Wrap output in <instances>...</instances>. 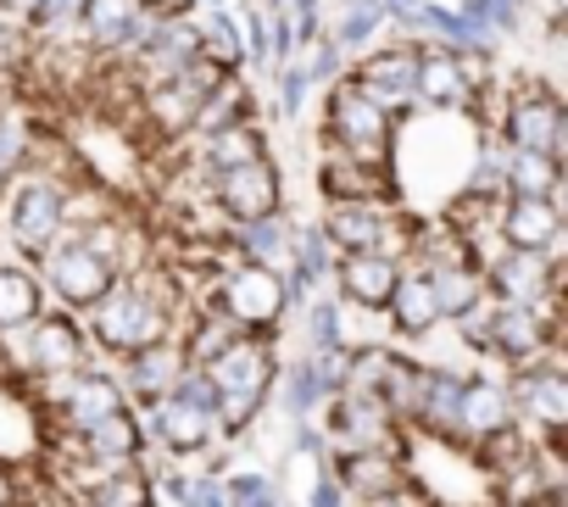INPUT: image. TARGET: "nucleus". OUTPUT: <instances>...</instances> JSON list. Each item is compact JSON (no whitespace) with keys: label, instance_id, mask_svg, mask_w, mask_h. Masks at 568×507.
I'll return each instance as SVG.
<instances>
[{"label":"nucleus","instance_id":"nucleus-1","mask_svg":"<svg viewBox=\"0 0 568 507\" xmlns=\"http://www.w3.org/2000/svg\"><path fill=\"white\" fill-rule=\"evenodd\" d=\"M84 341L90 352H106V357H129L140 346H156V341H173L184 329V291L173 280V268L162 263H145L134 274H118L84 313Z\"/></svg>","mask_w":568,"mask_h":507},{"label":"nucleus","instance_id":"nucleus-2","mask_svg":"<svg viewBox=\"0 0 568 507\" xmlns=\"http://www.w3.org/2000/svg\"><path fill=\"white\" fill-rule=\"evenodd\" d=\"M0 234L23 263L68 234V179L51 162H29L0 184Z\"/></svg>","mask_w":568,"mask_h":507},{"label":"nucleus","instance_id":"nucleus-3","mask_svg":"<svg viewBox=\"0 0 568 507\" xmlns=\"http://www.w3.org/2000/svg\"><path fill=\"white\" fill-rule=\"evenodd\" d=\"M318 140L335 145V151L352 156V162H368V168H385V173H390L396 118H385L352 79H341L335 90H324V129H318Z\"/></svg>","mask_w":568,"mask_h":507},{"label":"nucleus","instance_id":"nucleus-4","mask_svg":"<svg viewBox=\"0 0 568 507\" xmlns=\"http://www.w3.org/2000/svg\"><path fill=\"white\" fill-rule=\"evenodd\" d=\"M496 134L507 140V151H535V156L562 162L568 156L562 95L546 79H513L507 84V101H501V118H496Z\"/></svg>","mask_w":568,"mask_h":507},{"label":"nucleus","instance_id":"nucleus-5","mask_svg":"<svg viewBox=\"0 0 568 507\" xmlns=\"http://www.w3.org/2000/svg\"><path fill=\"white\" fill-rule=\"evenodd\" d=\"M212 307H217L234 329H245V335H278L284 313H291L278 274H262V268H251V263H229V268L217 274Z\"/></svg>","mask_w":568,"mask_h":507},{"label":"nucleus","instance_id":"nucleus-6","mask_svg":"<svg viewBox=\"0 0 568 507\" xmlns=\"http://www.w3.org/2000/svg\"><path fill=\"white\" fill-rule=\"evenodd\" d=\"M557 274H562V263H551L546 251H513V245H496L490 257L479 263V280H485V302L490 307H540V302H557Z\"/></svg>","mask_w":568,"mask_h":507},{"label":"nucleus","instance_id":"nucleus-7","mask_svg":"<svg viewBox=\"0 0 568 507\" xmlns=\"http://www.w3.org/2000/svg\"><path fill=\"white\" fill-rule=\"evenodd\" d=\"M34 274H40V285H45V302H57V313H84L106 285H112V268L106 263H95L90 251L79 245V234L68 229L51 251H40V257L29 263Z\"/></svg>","mask_w":568,"mask_h":507},{"label":"nucleus","instance_id":"nucleus-8","mask_svg":"<svg viewBox=\"0 0 568 507\" xmlns=\"http://www.w3.org/2000/svg\"><path fill=\"white\" fill-rule=\"evenodd\" d=\"M385 118H407L418 112V95H413V79H418V45L413 40H379L374 51H363L346 73Z\"/></svg>","mask_w":568,"mask_h":507},{"label":"nucleus","instance_id":"nucleus-9","mask_svg":"<svg viewBox=\"0 0 568 507\" xmlns=\"http://www.w3.org/2000/svg\"><path fill=\"white\" fill-rule=\"evenodd\" d=\"M201 374L212 379L217 396H229V402H262V407H267L273 379H278L273 335H240L229 352H217L212 363H201Z\"/></svg>","mask_w":568,"mask_h":507},{"label":"nucleus","instance_id":"nucleus-10","mask_svg":"<svg viewBox=\"0 0 568 507\" xmlns=\"http://www.w3.org/2000/svg\"><path fill=\"white\" fill-rule=\"evenodd\" d=\"M318 429L329 440V452H379V446H402V424L385 413L379 396H329L318 413Z\"/></svg>","mask_w":568,"mask_h":507},{"label":"nucleus","instance_id":"nucleus-11","mask_svg":"<svg viewBox=\"0 0 568 507\" xmlns=\"http://www.w3.org/2000/svg\"><path fill=\"white\" fill-rule=\"evenodd\" d=\"M546 346H557V302L490 307V357L501 368H529Z\"/></svg>","mask_w":568,"mask_h":507},{"label":"nucleus","instance_id":"nucleus-12","mask_svg":"<svg viewBox=\"0 0 568 507\" xmlns=\"http://www.w3.org/2000/svg\"><path fill=\"white\" fill-rule=\"evenodd\" d=\"M212 206L223 223H251V217H267L284 206V179H278V162L262 156V162H245L234 173H217L212 179Z\"/></svg>","mask_w":568,"mask_h":507},{"label":"nucleus","instance_id":"nucleus-13","mask_svg":"<svg viewBox=\"0 0 568 507\" xmlns=\"http://www.w3.org/2000/svg\"><path fill=\"white\" fill-rule=\"evenodd\" d=\"M496 240L513 251H546L551 263H562V201L501 195L496 201Z\"/></svg>","mask_w":568,"mask_h":507},{"label":"nucleus","instance_id":"nucleus-14","mask_svg":"<svg viewBox=\"0 0 568 507\" xmlns=\"http://www.w3.org/2000/svg\"><path fill=\"white\" fill-rule=\"evenodd\" d=\"M507 396H513V418L540 435V429H562L568 424V374L557 368H507Z\"/></svg>","mask_w":568,"mask_h":507},{"label":"nucleus","instance_id":"nucleus-15","mask_svg":"<svg viewBox=\"0 0 568 507\" xmlns=\"http://www.w3.org/2000/svg\"><path fill=\"white\" fill-rule=\"evenodd\" d=\"M140 429H145V440H151V446H162L168 457H195V452H206V446L217 440L212 413H201V407L179 402L173 391H168V396H156V402H145Z\"/></svg>","mask_w":568,"mask_h":507},{"label":"nucleus","instance_id":"nucleus-16","mask_svg":"<svg viewBox=\"0 0 568 507\" xmlns=\"http://www.w3.org/2000/svg\"><path fill=\"white\" fill-rule=\"evenodd\" d=\"M329 474H335L346 507H363V501L390 496L396 485H407L402 446H379V452H329Z\"/></svg>","mask_w":568,"mask_h":507},{"label":"nucleus","instance_id":"nucleus-17","mask_svg":"<svg viewBox=\"0 0 568 507\" xmlns=\"http://www.w3.org/2000/svg\"><path fill=\"white\" fill-rule=\"evenodd\" d=\"M291 240H296V217L291 212H267V217H251V223H229L223 245L234 251V263H251L262 274H284L291 268Z\"/></svg>","mask_w":568,"mask_h":507},{"label":"nucleus","instance_id":"nucleus-18","mask_svg":"<svg viewBox=\"0 0 568 507\" xmlns=\"http://www.w3.org/2000/svg\"><path fill=\"white\" fill-rule=\"evenodd\" d=\"M184 368H190V363H184V346H179V335H173V341H156V346H140V352L118 357L112 379H118V391H123L129 402L145 407V402L168 396V391L179 385Z\"/></svg>","mask_w":568,"mask_h":507},{"label":"nucleus","instance_id":"nucleus-19","mask_svg":"<svg viewBox=\"0 0 568 507\" xmlns=\"http://www.w3.org/2000/svg\"><path fill=\"white\" fill-rule=\"evenodd\" d=\"M396 274H402V263L374 257V251H352V257L335 263V280H329V285H335V302H341L346 313H385Z\"/></svg>","mask_w":568,"mask_h":507},{"label":"nucleus","instance_id":"nucleus-20","mask_svg":"<svg viewBox=\"0 0 568 507\" xmlns=\"http://www.w3.org/2000/svg\"><path fill=\"white\" fill-rule=\"evenodd\" d=\"M413 95H418V112H440V118H463L474 107V90L457 68L452 51L440 45H418V79H413Z\"/></svg>","mask_w":568,"mask_h":507},{"label":"nucleus","instance_id":"nucleus-21","mask_svg":"<svg viewBox=\"0 0 568 507\" xmlns=\"http://www.w3.org/2000/svg\"><path fill=\"white\" fill-rule=\"evenodd\" d=\"M318 145H324V140H318ZM318 195H324V206H341V201H396L385 168L352 162V156H341L335 145H324V156H318Z\"/></svg>","mask_w":568,"mask_h":507},{"label":"nucleus","instance_id":"nucleus-22","mask_svg":"<svg viewBox=\"0 0 568 507\" xmlns=\"http://www.w3.org/2000/svg\"><path fill=\"white\" fill-rule=\"evenodd\" d=\"M507 374H463V446H479L496 429H513Z\"/></svg>","mask_w":568,"mask_h":507},{"label":"nucleus","instance_id":"nucleus-23","mask_svg":"<svg viewBox=\"0 0 568 507\" xmlns=\"http://www.w3.org/2000/svg\"><path fill=\"white\" fill-rule=\"evenodd\" d=\"M234 123H256V84L245 79V73H229L201 107H195V123H190V151L201 145V140H212V134H223V129H234Z\"/></svg>","mask_w":568,"mask_h":507},{"label":"nucleus","instance_id":"nucleus-24","mask_svg":"<svg viewBox=\"0 0 568 507\" xmlns=\"http://www.w3.org/2000/svg\"><path fill=\"white\" fill-rule=\"evenodd\" d=\"M385 324H390V335H402V341H424V335L440 329V307H435L424 274H413V268L396 274L390 302H385Z\"/></svg>","mask_w":568,"mask_h":507},{"label":"nucleus","instance_id":"nucleus-25","mask_svg":"<svg viewBox=\"0 0 568 507\" xmlns=\"http://www.w3.org/2000/svg\"><path fill=\"white\" fill-rule=\"evenodd\" d=\"M68 446H73L79 457H90V463H134V457L145 452V429H140V413L123 407V413H112V418H101V424L68 435Z\"/></svg>","mask_w":568,"mask_h":507},{"label":"nucleus","instance_id":"nucleus-26","mask_svg":"<svg viewBox=\"0 0 568 507\" xmlns=\"http://www.w3.org/2000/svg\"><path fill=\"white\" fill-rule=\"evenodd\" d=\"M262 156H273V151H267V129H262V123H234V129H223V134L201 140V145H195V156H190V168H201V173H206V184H212L217 173H234V168L262 162Z\"/></svg>","mask_w":568,"mask_h":507},{"label":"nucleus","instance_id":"nucleus-27","mask_svg":"<svg viewBox=\"0 0 568 507\" xmlns=\"http://www.w3.org/2000/svg\"><path fill=\"white\" fill-rule=\"evenodd\" d=\"M134 101H140V118H145V129H151L156 140H168V145H179V140L190 134V123H195V107H201V95H195L184 79H173V84H156V90H140Z\"/></svg>","mask_w":568,"mask_h":507},{"label":"nucleus","instance_id":"nucleus-28","mask_svg":"<svg viewBox=\"0 0 568 507\" xmlns=\"http://www.w3.org/2000/svg\"><path fill=\"white\" fill-rule=\"evenodd\" d=\"M51 302H45V285L29 263H7L0 257V335L12 329H29L34 318H45Z\"/></svg>","mask_w":568,"mask_h":507},{"label":"nucleus","instance_id":"nucleus-29","mask_svg":"<svg viewBox=\"0 0 568 507\" xmlns=\"http://www.w3.org/2000/svg\"><path fill=\"white\" fill-rule=\"evenodd\" d=\"M267 402H278V413L291 418V424H313L318 413H324V385H318V374L307 368V352L296 357V363H278V379H273V396Z\"/></svg>","mask_w":568,"mask_h":507},{"label":"nucleus","instance_id":"nucleus-30","mask_svg":"<svg viewBox=\"0 0 568 507\" xmlns=\"http://www.w3.org/2000/svg\"><path fill=\"white\" fill-rule=\"evenodd\" d=\"M190 23H195V40H201V57L223 73H240L245 68V45H240V18L234 7H217V12H201L190 7Z\"/></svg>","mask_w":568,"mask_h":507},{"label":"nucleus","instance_id":"nucleus-31","mask_svg":"<svg viewBox=\"0 0 568 507\" xmlns=\"http://www.w3.org/2000/svg\"><path fill=\"white\" fill-rule=\"evenodd\" d=\"M507 195L562 201V162L535 156V151H513V156H507Z\"/></svg>","mask_w":568,"mask_h":507},{"label":"nucleus","instance_id":"nucleus-32","mask_svg":"<svg viewBox=\"0 0 568 507\" xmlns=\"http://www.w3.org/2000/svg\"><path fill=\"white\" fill-rule=\"evenodd\" d=\"M429 280V296H435V307H440V324H457L463 313H474L479 302H485V280H479V268H440V274H424Z\"/></svg>","mask_w":568,"mask_h":507},{"label":"nucleus","instance_id":"nucleus-33","mask_svg":"<svg viewBox=\"0 0 568 507\" xmlns=\"http://www.w3.org/2000/svg\"><path fill=\"white\" fill-rule=\"evenodd\" d=\"M302 341L307 352H329V346H352V313L335 296H313L302 307Z\"/></svg>","mask_w":568,"mask_h":507},{"label":"nucleus","instance_id":"nucleus-34","mask_svg":"<svg viewBox=\"0 0 568 507\" xmlns=\"http://www.w3.org/2000/svg\"><path fill=\"white\" fill-rule=\"evenodd\" d=\"M291 68L313 84V90H335L346 73H352V62L329 45V34H313V40H302L296 45V57H291Z\"/></svg>","mask_w":568,"mask_h":507},{"label":"nucleus","instance_id":"nucleus-35","mask_svg":"<svg viewBox=\"0 0 568 507\" xmlns=\"http://www.w3.org/2000/svg\"><path fill=\"white\" fill-rule=\"evenodd\" d=\"M267 84H273V123H302V107H307L313 84H307L291 62L273 68V73H267Z\"/></svg>","mask_w":568,"mask_h":507},{"label":"nucleus","instance_id":"nucleus-36","mask_svg":"<svg viewBox=\"0 0 568 507\" xmlns=\"http://www.w3.org/2000/svg\"><path fill=\"white\" fill-rule=\"evenodd\" d=\"M90 501H95V507H151V501H156V490H151V479L129 463V468H118V474H112Z\"/></svg>","mask_w":568,"mask_h":507},{"label":"nucleus","instance_id":"nucleus-37","mask_svg":"<svg viewBox=\"0 0 568 507\" xmlns=\"http://www.w3.org/2000/svg\"><path fill=\"white\" fill-rule=\"evenodd\" d=\"M307 368L318 374L324 396H341L346 391V368H352V346H329V352H307Z\"/></svg>","mask_w":568,"mask_h":507},{"label":"nucleus","instance_id":"nucleus-38","mask_svg":"<svg viewBox=\"0 0 568 507\" xmlns=\"http://www.w3.org/2000/svg\"><path fill=\"white\" fill-rule=\"evenodd\" d=\"M457 341H463V352H468V357L490 363V302H479L474 313H463V318H457Z\"/></svg>","mask_w":568,"mask_h":507},{"label":"nucleus","instance_id":"nucleus-39","mask_svg":"<svg viewBox=\"0 0 568 507\" xmlns=\"http://www.w3.org/2000/svg\"><path fill=\"white\" fill-rule=\"evenodd\" d=\"M179 507H229V496H223V479H217V474H184Z\"/></svg>","mask_w":568,"mask_h":507},{"label":"nucleus","instance_id":"nucleus-40","mask_svg":"<svg viewBox=\"0 0 568 507\" xmlns=\"http://www.w3.org/2000/svg\"><path fill=\"white\" fill-rule=\"evenodd\" d=\"M302 507H346V496H341V485H335V474H329V468L307 479V496H302Z\"/></svg>","mask_w":568,"mask_h":507},{"label":"nucleus","instance_id":"nucleus-41","mask_svg":"<svg viewBox=\"0 0 568 507\" xmlns=\"http://www.w3.org/2000/svg\"><path fill=\"white\" fill-rule=\"evenodd\" d=\"M363 507H429V496L407 479V485H396L390 496H374V501H363Z\"/></svg>","mask_w":568,"mask_h":507},{"label":"nucleus","instance_id":"nucleus-42","mask_svg":"<svg viewBox=\"0 0 568 507\" xmlns=\"http://www.w3.org/2000/svg\"><path fill=\"white\" fill-rule=\"evenodd\" d=\"M18 501V479H12V468H0V507H12Z\"/></svg>","mask_w":568,"mask_h":507},{"label":"nucleus","instance_id":"nucleus-43","mask_svg":"<svg viewBox=\"0 0 568 507\" xmlns=\"http://www.w3.org/2000/svg\"><path fill=\"white\" fill-rule=\"evenodd\" d=\"M12 507H23V496H18V501H12Z\"/></svg>","mask_w":568,"mask_h":507}]
</instances>
